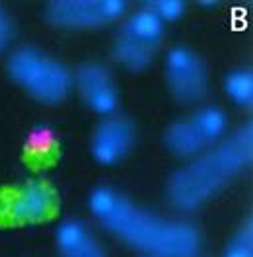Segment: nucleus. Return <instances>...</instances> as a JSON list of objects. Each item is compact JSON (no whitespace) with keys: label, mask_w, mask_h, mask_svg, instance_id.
<instances>
[{"label":"nucleus","mask_w":253,"mask_h":257,"mask_svg":"<svg viewBox=\"0 0 253 257\" xmlns=\"http://www.w3.org/2000/svg\"><path fill=\"white\" fill-rule=\"evenodd\" d=\"M8 74L35 99L43 103H59L72 90V74L63 63L39 53L37 49L22 47L8 61Z\"/></svg>","instance_id":"obj_3"},{"label":"nucleus","mask_w":253,"mask_h":257,"mask_svg":"<svg viewBox=\"0 0 253 257\" xmlns=\"http://www.w3.org/2000/svg\"><path fill=\"white\" fill-rule=\"evenodd\" d=\"M193 125L197 127L199 135L203 137L205 145H214L222 139V135L226 133L228 128V119H226V113L222 111L220 107H214V105H208L203 107L191 117Z\"/></svg>","instance_id":"obj_13"},{"label":"nucleus","mask_w":253,"mask_h":257,"mask_svg":"<svg viewBox=\"0 0 253 257\" xmlns=\"http://www.w3.org/2000/svg\"><path fill=\"white\" fill-rule=\"evenodd\" d=\"M125 10L121 0H57L47 6V20L63 30H90L119 20Z\"/></svg>","instance_id":"obj_5"},{"label":"nucleus","mask_w":253,"mask_h":257,"mask_svg":"<svg viewBox=\"0 0 253 257\" xmlns=\"http://www.w3.org/2000/svg\"><path fill=\"white\" fill-rule=\"evenodd\" d=\"M253 158V127L241 125L226 141L177 170L168 179L166 195L177 210H195L222 191Z\"/></svg>","instance_id":"obj_2"},{"label":"nucleus","mask_w":253,"mask_h":257,"mask_svg":"<svg viewBox=\"0 0 253 257\" xmlns=\"http://www.w3.org/2000/svg\"><path fill=\"white\" fill-rule=\"evenodd\" d=\"M164 143L175 156H183V158L197 156L206 146L191 119H181V121L172 123L166 131Z\"/></svg>","instance_id":"obj_11"},{"label":"nucleus","mask_w":253,"mask_h":257,"mask_svg":"<svg viewBox=\"0 0 253 257\" xmlns=\"http://www.w3.org/2000/svg\"><path fill=\"white\" fill-rule=\"evenodd\" d=\"M90 210L111 234L152 257L199 255L201 236L191 222L160 218L154 212L139 209L111 187L92 191Z\"/></svg>","instance_id":"obj_1"},{"label":"nucleus","mask_w":253,"mask_h":257,"mask_svg":"<svg viewBox=\"0 0 253 257\" xmlns=\"http://www.w3.org/2000/svg\"><path fill=\"white\" fill-rule=\"evenodd\" d=\"M224 257H253V230L251 222H245L226 247Z\"/></svg>","instance_id":"obj_16"},{"label":"nucleus","mask_w":253,"mask_h":257,"mask_svg":"<svg viewBox=\"0 0 253 257\" xmlns=\"http://www.w3.org/2000/svg\"><path fill=\"white\" fill-rule=\"evenodd\" d=\"M135 137V127L126 117L109 115L95 127L92 137V154L103 166L117 164L131 152Z\"/></svg>","instance_id":"obj_7"},{"label":"nucleus","mask_w":253,"mask_h":257,"mask_svg":"<svg viewBox=\"0 0 253 257\" xmlns=\"http://www.w3.org/2000/svg\"><path fill=\"white\" fill-rule=\"evenodd\" d=\"M148 10L162 22H175L183 16L185 4L179 0H156L148 4Z\"/></svg>","instance_id":"obj_17"},{"label":"nucleus","mask_w":253,"mask_h":257,"mask_svg":"<svg viewBox=\"0 0 253 257\" xmlns=\"http://www.w3.org/2000/svg\"><path fill=\"white\" fill-rule=\"evenodd\" d=\"M76 84L86 105L92 111L109 117L119 105V94L111 72L99 63H86L80 66L76 74Z\"/></svg>","instance_id":"obj_8"},{"label":"nucleus","mask_w":253,"mask_h":257,"mask_svg":"<svg viewBox=\"0 0 253 257\" xmlns=\"http://www.w3.org/2000/svg\"><path fill=\"white\" fill-rule=\"evenodd\" d=\"M57 203V193L49 183L30 179L2 197L0 216L12 224H35L51 218Z\"/></svg>","instance_id":"obj_4"},{"label":"nucleus","mask_w":253,"mask_h":257,"mask_svg":"<svg viewBox=\"0 0 253 257\" xmlns=\"http://www.w3.org/2000/svg\"><path fill=\"white\" fill-rule=\"evenodd\" d=\"M57 245L61 257H105L97 240L78 220H66L59 226Z\"/></svg>","instance_id":"obj_9"},{"label":"nucleus","mask_w":253,"mask_h":257,"mask_svg":"<svg viewBox=\"0 0 253 257\" xmlns=\"http://www.w3.org/2000/svg\"><path fill=\"white\" fill-rule=\"evenodd\" d=\"M119 33H123L126 37H131L133 41L156 51L160 47L162 37H164V22L146 8V10L135 12L129 18Z\"/></svg>","instance_id":"obj_10"},{"label":"nucleus","mask_w":253,"mask_h":257,"mask_svg":"<svg viewBox=\"0 0 253 257\" xmlns=\"http://www.w3.org/2000/svg\"><path fill=\"white\" fill-rule=\"evenodd\" d=\"M226 96L236 105L249 107L253 103V76L249 70H234L224 80Z\"/></svg>","instance_id":"obj_14"},{"label":"nucleus","mask_w":253,"mask_h":257,"mask_svg":"<svg viewBox=\"0 0 253 257\" xmlns=\"http://www.w3.org/2000/svg\"><path fill=\"white\" fill-rule=\"evenodd\" d=\"M55 143H57L55 128L47 125V123H41V125H35L30 131V135L26 139V150L30 154L41 156V154H49L55 148Z\"/></svg>","instance_id":"obj_15"},{"label":"nucleus","mask_w":253,"mask_h":257,"mask_svg":"<svg viewBox=\"0 0 253 257\" xmlns=\"http://www.w3.org/2000/svg\"><path fill=\"white\" fill-rule=\"evenodd\" d=\"M154 55H156L154 49L141 45L123 33L117 35L115 45H113V59L119 64H123L126 70H133V72L146 70L154 61Z\"/></svg>","instance_id":"obj_12"},{"label":"nucleus","mask_w":253,"mask_h":257,"mask_svg":"<svg viewBox=\"0 0 253 257\" xmlns=\"http://www.w3.org/2000/svg\"><path fill=\"white\" fill-rule=\"evenodd\" d=\"M166 76L175 99L183 103L201 101L208 92V74L203 59L187 47H175L166 59Z\"/></svg>","instance_id":"obj_6"},{"label":"nucleus","mask_w":253,"mask_h":257,"mask_svg":"<svg viewBox=\"0 0 253 257\" xmlns=\"http://www.w3.org/2000/svg\"><path fill=\"white\" fill-rule=\"evenodd\" d=\"M12 33H14V28H12L10 18L4 12H0V53L8 47V43L12 39Z\"/></svg>","instance_id":"obj_18"}]
</instances>
